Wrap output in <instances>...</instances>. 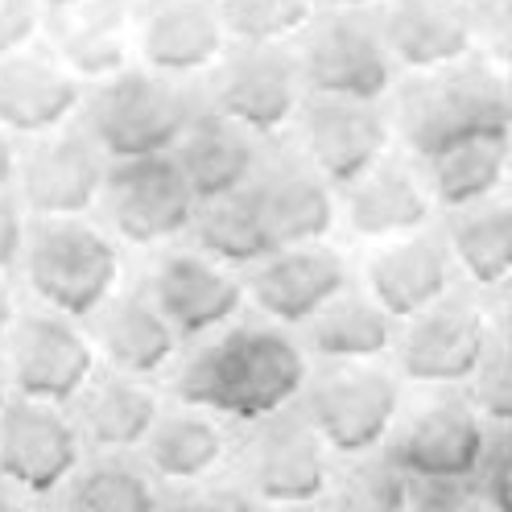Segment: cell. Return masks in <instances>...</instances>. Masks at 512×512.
I'll use <instances>...</instances> for the list:
<instances>
[{
  "label": "cell",
  "instance_id": "cell-1",
  "mask_svg": "<svg viewBox=\"0 0 512 512\" xmlns=\"http://www.w3.org/2000/svg\"><path fill=\"white\" fill-rule=\"evenodd\" d=\"M306 389V356L281 327H223L178 376L174 393L199 413L236 422H265Z\"/></svg>",
  "mask_w": 512,
  "mask_h": 512
},
{
  "label": "cell",
  "instance_id": "cell-2",
  "mask_svg": "<svg viewBox=\"0 0 512 512\" xmlns=\"http://www.w3.org/2000/svg\"><path fill=\"white\" fill-rule=\"evenodd\" d=\"M389 116L418 162L467 137L512 133V46H479L442 71L409 75Z\"/></svg>",
  "mask_w": 512,
  "mask_h": 512
},
{
  "label": "cell",
  "instance_id": "cell-3",
  "mask_svg": "<svg viewBox=\"0 0 512 512\" xmlns=\"http://www.w3.org/2000/svg\"><path fill=\"white\" fill-rule=\"evenodd\" d=\"M199 112L203 108L190 100V91L178 79L128 67L124 75L95 83V91L83 95V133L112 162L157 157L174 153V145Z\"/></svg>",
  "mask_w": 512,
  "mask_h": 512
},
{
  "label": "cell",
  "instance_id": "cell-4",
  "mask_svg": "<svg viewBox=\"0 0 512 512\" xmlns=\"http://www.w3.org/2000/svg\"><path fill=\"white\" fill-rule=\"evenodd\" d=\"M25 277L54 314L91 318L100 314L120 281V252L87 219H38L25 240Z\"/></svg>",
  "mask_w": 512,
  "mask_h": 512
},
{
  "label": "cell",
  "instance_id": "cell-5",
  "mask_svg": "<svg viewBox=\"0 0 512 512\" xmlns=\"http://www.w3.org/2000/svg\"><path fill=\"white\" fill-rule=\"evenodd\" d=\"M306 95H339V100H376L393 91V58L384 50L376 13H335L318 9L294 42Z\"/></svg>",
  "mask_w": 512,
  "mask_h": 512
},
{
  "label": "cell",
  "instance_id": "cell-6",
  "mask_svg": "<svg viewBox=\"0 0 512 512\" xmlns=\"http://www.w3.org/2000/svg\"><path fill=\"white\" fill-rule=\"evenodd\" d=\"M211 112L228 116L252 137H273L294 128L306 100L294 46H228L211 71Z\"/></svg>",
  "mask_w": 512,
  "mask_h": 512
},
{
  "label": "cell",
  "instance_id": "cell-7",
  "mask_svg": "<svg viewBox=\"0 0 512 512\" xmlns=\"http://www.w3.org/2000/svg\"><path fill=\"white\" fill-rule=\"evenodd\" d=\"M397 409V380L376 364H327L306 389V418L339 455H368L380 446L397 422Z\"/></svg>",
  "mask_w": 512,
  "mask_h": 512
},
{
  "label": "cell",
  "instance_id": "cell-8",
  "mask_svg": "<svg viewBox=\"0 0 512 512\" xmlns=\"http://www.w3.org/2000/svg\"><path fill=\"white\" fill-rule=\"evenodd\" d=\"M393 116L376 100L306 95L294 116L298 157L331 186H347L389 153Z\"/></svg>",
  "mask_w": 512,
  "mask_h": 512
},
{
  "label": "cell",
  "instance_id": "cell-9",
  "mask_svg": "<svg viewBox=\"0 0 512 512\" xmlns=\"http://www.w3.org/2000/svg\"><path fill=\"white\" fill-rule=\"evenodd\" d=\"M104 215L112 232L128 244H166L190 232L199 199L170 153L157 157H128V162H108L104 178Z\"/></svg>",
  "mask_w": 512,
  "mask_h": 512
},
{
  "label": "cell",
  "instance_id": "cell-10",
  "mask_svg": "<svg viewBox=\"0 0 512 512\" xmlns=\"http://www.w3.org/2000/svg\"><path fill=\"white\" fill-rule=\"evenodd\" d=\"M9 376L21 401L38 405H67L95 376V347L91 339L54 310L25 314L9 335Z\"/></svg>",
  "mask_w": 512,
  "mask_h": 512
},
{
  "label": "cell",
  "instance_id": "cell-11",
  "mask_svg": "<svg viewBox=\"0 0 512 512\" xmlns=\"http://www.w3.org/2000/svg\"><path fill=\"white\" fill-rule=\"evenodd\" d=\"M104 153L83 128L34 137L17 157V186L38 219H79L104 195Z\"/></svg>",
  "mask_w": 512,
  "mask_h": 512
},
{
  "label": "cell",
  "instance_id": "cell-12",
  "mask_svg": "<svg viewBox=\"0 0 512 512\" xmlns=\"http://www.w3.org/2000/svg\"><path fill=\"white\" fill-rule=\"evenodd\" d=\"M145 294L178 339H203L232 327L248 298L244 277H236V269H223L199 248H174L157 256Z\"/></svg>",
  "mask_w": 512,
  "mask_h": 512
},
{
  "label": "cell",
  "instance_id": "cell-13",
  "mask_svg": "<svg viewBox=\"0 0 512 512\" xmlns=\"http://www.w3.org/2000/svg\"><path fill=\"white\" fill-rule=\"evenodd\" d=\"M347 290V261L327 240L277 248L244 269L248 302L277 327H306L310 318Z\"/></svg>",
  "mask_w": 512,
  "mask_h": 512
},
{
  "label": "cell",
  "instance_id": "cell-14",
  "mask_svg": "<svg viewBox=\"0 0 512 512\" xmlns=\"http://www.w3.org/2000/svg\"><path fill=\"white\" fill-rule=\"evenodd\" d=\"M79 467V430L54 405L9 401L0 413V479L21 496L58 492Z\"/></svg>",
  "mask_w": 512,
  "mask_h": 512
},
{
  "label": "cell",
  "instance_id": "cell-15",
  "mask_svg": "<svg viewBox=\"0 0 512 512\" xmlns=\"http://www.w3.org/2000/svg\"><path fill=\"white\" fill-rule=\"evenodd\" d=\"M244 475L252 492L269 504H306L327 488V442L310 418L281 409L256 422L244 442Z\"/></svg>",
  "mask_w": 512,
  "mask_h": 512
},
{
  "label": "cell",
  "instance_id": "cell-16",
  "mask_svg": "<svg viewBox=\"0 0 512 512\" xmlns=\"http://www.w3.org/2000/svg\"><path fill=\"white\" fill-rule=\"evenodd\" d=\"M488 351V318L471 298L446 294L418 318H409L397 360L401 372L418 384H459L479 372Z\"/></svg>",
  "mask_w": 512,
  "mask_h": 512
},
{
  "label": "cell",
  "instance_id": "cell-17",
  "mask_svg": "<svg viewBox=\"0 0 512 512\" xmlns=\"http://www.w3.org/2000/svg\"><path fill=\"white\" fill-rule=\"evenodd\" d=\"M133 29L145 71L162 79L211 75L232 46L215 0H153L137 9Z\"/></svg>",
  "mask_w": 512,
  "mask_h": 512
},
{
  "label": "cell",
  "instance_id": "cell-18",
  "mask_svg": "<svg viewBox=\"0 0 512 512\" xmlns=\"http://www.w3.org/2000/svg\"><path fill=\"white\" fill-rule=\"evenodd\" d=\"M430 211H434V195L426 186L422 166L393 153H384L360 178L339 186V219L347 223L351 236L368 244L426 232Z\"/></svg>",
  "mask_w": 512,
  "mask_h": 512
},
{
  "label": "cell",
  "instance_id": "cell-19",
  "mask_svg": "<svg viewBox=\"0 0 512 512\" xmlns=\"http://www.w3.org/2000/svg\"><path fill=\"white\" fill-rule=\"evenodd\" d=\"M389 459L418 484L430 479H475L484 459V418L455 397L430 401L401 426Z\"/></svg>",
  "mask_w": 512,
  "mask_h": 512
},
{
  "label": "cell",
  "instance_id": "cell-20",
  "mask_svg": "<svg viewBox=\"0 0 512 512\" xmlns=\"http://www.w3.org/2000/svg\"><path fill=\"white\" fill-rule=\"evenodd\" d=\"M376 21L393 67L405 75L442 71L479 50V21L455 0H389Z\"/></svg>",
  "mask_w": 512,
  "mask_h": 512
},
{
  "label": "cell",
  "instance_id": "cell-21",
  "mask_svg": "<svg viewBox=\"0 0 512 512\" xmlns=\"http://www.w3.org/2000/svg\"><path fill=\"white\" fill-rule=\"evenodd\" d=\"M248 190L261 207L273 248L318 244L331 236L339 219V195L302 157H265L248 178Z\"/></svg>",
  "mask_w": 512,
  "mask_h": 512
},
{
  "label": "cell",
  "instance_id": "cell-22",
  "mask_svg": "<svg viewBox=\"0 0 512 512\" xmlns=\"http://www.w3.org/2000/svg\"><path fill=\"white\" fill-rule=\"evenodd\" d=\"M451 265L455 256L442 236L413 232L401 240L372 244L364 261V285L368 298L389 318H418L434 302L451 294Z\"/></svg>",
  "mask_w": 512,
  "mask_h": 512
},
{
  "label": "cell",
  "instance_id": "cell-23",
  "mask_svg": "<svg viewBox=\"0 0 512 512\" xmlns=\"http://www.w3.org/2000/svg\"><path fill=\"white\" fill-rule=\"evenodd\" d=\"M50 54L67 67L79 83H108L128 71V58L137 50L133 9L124 0H91V5L58 9L46 21Z\"/></svg>",
  "mask_w": 512,
  "mask_h": 512
},
{
  "label": "cell",
  "instance_id": "cell-24",
  "mask_svg": "<svg viewBox=\"0 0 512 512\" xmlns=\"http://www.w3.org/2000/svg\"><path fill=\"white\" fill-rule=\"evenodd\" d=\"M83 108V83L54 54L0 62V128L17 137H50Z\"/></svg>",
  "mask_w": 512,
  "mask_h": 512
},
{
  "label": "cell",
  "instance_id": "cell-25",
  "mask_svg": "<svg viewBox=\"0 0 512 512\" xmlns=\"http://www.w3.org/2000/svg\"><path fill=\"white\" fill-rule=\"evenodd\" d=\"M170 157L178 162L190 195L199 203L248 186V178L256 174V166H261L256 137L211 108H203L195 120H190V128L182 133V141L174 145Z\"/></svg>",
  "mask_w": 512,
  "mask_h": 512
},
{
  "label": "cell",
  "instance_id": "cell-26",
  "mask_svg": "<svg viewBox=\"0 0 512 512\" xmlns=\"http://www.w3.org/2000/svg\"><path fill=\"white\" fill-rule=\"evenodd\" d=\"M508 170H512V133L467 137L422 162L434 207H446L451 215L500 199Z\"/></svg>",
  "mask_w": 512,
  "mask_h": 512
},
{
  "label": "cell",
  "instance_id": "cell-27",
  "mask_svg": "<svg viewBox=\"0 0 512 512\" xmlns=\"http://www.w3.org/2000/svg\"><path fill=\"white\" fill-rule=\"evenodd\" d=\"M95 339H100V351L108 356V364L120 376H133V380L162 372L178 351V335L157 314L149 294L112 298L95 314Z\"/></svg>",
  "mask_w": 512,
  "mask_h": 512
},
{
  "label": "cell",
  "instance_id": "cell-28",
  "mask_svg": "<svg viewBox=\"0 0 512 512\" xmlns=\"http://www.w3.org/2000/svg\"><path fill=\"white\" fill-rule=\"evenodd\" d=\"M157 418H162L157 397L133 376H91V384L79 393V430L91 446H104V451H128V446L149 442Z\"/></svg>",
  "mask_w": 512,
  "mask_h": 512
},
{
  "label": "cell",
  "instance_id": "cell-29",
  "mask_svg": "<svg viewBox=\"0 0 512 512\" xmlns=\"http://www.w3.org/2000/svg\"><path fill=\"white\" fill-rule=\"evenodd\" d=\"M393 343V318L368 294L343 290L306 323V347L331 364H372Z\"/></svg>",
  "mask_w": 512,
  "mask_h": 512
},
{
  "label": "cell",
  "instance_id": "cell-30",
  "mask_svg": "<svg viewBox=\"0 0 512 512\" xmlns=\"http://www.w3.org/2000/svg\"><path fill=\"white\" fill-rule=\"evenodd\" d=\"M190 240L223 269H252L256 261H265L269 252H277L248 186L199 203L195 219H190Z\"/></svg>",
  "mask_w": 512,
  "mask_h": 512
},
{
  "label": "cell",
  "instance_id": "cell-31",
  "mask_svg": "<svg viewBox=\"0 0 512 512\" xmlns=\"http://www.w3.org/2000/svg\"><path fill=\"white\" fill-rule=\"evenodd\" d=\"M446 248L479 285L512 281V199H488L471 211H455Z\"/></svg>",
  "mask_w": 512,
  "mask_h": 512
},
{
  "label": "cell",
  "instance_id": "cell-32",
  "mask_svg": "<svg viewBox=\"0 0 512 512\" xmlns=\"http://www.w3.org/2000/svg\"><path fill=\"white\" fill-rule=\"evenodd\" d=\"M149 467L162 475V479H174V484H195L203 479L219 455H223V434L219 426L199 409H182V413H166L157 418L149 442Z\"/></svg>",
  "mask_w": 512,
  "mask_h": 512
},
{
  "label": "cell",
  "instance_id": "cell-33",
  "mask_svg": "<svg viewBox=\"0 0 512 512\" xmlns=\"http://www.w3.org/2000/svg\"><path fill=\"white\" fill-rule=\"evenodd\" d=\"M228 42L236 46H294L314 21L318 0H215Z\"/></svg>",
  "mask_w": 512,
  "mask_h": 512
},
{
  "label": "cell",
  "instance_id": "cell-34",
  "mask_svg": "<svg viewBox=\"0 0 512 512\" xmlns=\"http://www.w3.org/2000/svg\"><path fill=\"white\" fill-rule=\"evenodd\" d=\"M58 512H157L149 479L124 463H95L71 479Z\"/></svg>",
  "mask_w": 512,
  "mask_h": 512
},
{
  "label": "cell",
  "instance_id": "cell-35",
  "mask_svg": "<svg viewBox=\"0 0 512 512\" xmlns=\"http://www.w3.org/2000/svg\"><path fill=\"white\" fill-rule=\"evenodd\" d=\"M339 512H405L409 508V475L384 455L351 463L335 492Z\"/></svg>",
  "mask_w": 512,
  "mask_h": 512
},
{
  "label": "cell",
  "instance_id": "cell-36",
  "mask_svg": "<svg viewBox=\"0 0 512 512\" xmlns=\"http://www.w3.org/2000/svg\"><path fill=\"white\" fill-rule=\"evenodd\" d=\"M484 418V459H479V492L500 512H512V397H496L479 409Z\"/></svg>",
  "mask_w": 512,
  "mask_h": 512
},
{
  "label": "cell",
  "instance_id": "cell-37",
  "mask_svg": "<svg viewBox=\"0 0 512 512\" xmlns=\"http://www.w3.org/2000/svg\"><path fill=\"white\" fill-rule=\"evenodd\" d=\"M409 512H484V492L471 479H430L409 488Z\"/></svg>",
  "mask_w": 512,
  "mask_h": 512
},
{
  "label": "cell",
  "instance_id": "cell-38",
  "mask_svg": "<svg viewBox=\"0 0 512 512\" xmlns=\"http://www.w3.org/2000/svg\"><path fill=\"white\" fill-rule=\"evenodd\" d=\"M42 5L38 0H0V62L25 54V46L42 29Z\"/></svg>",
  "mask_w": 512,
  "mask_h": 512
},
{
  "label": "cell",
  "instance_id": "cell-39",
  "mask_svg": "<svg viewBox=\"0 0 512 512\" xmlns=\"http://www.w3.org/2000/svg\"><path fill=\"white\" fill-rule=\"evenodd\" d=\"M157 512H252V500L236 488H182L157 500Z\"/></svg>",
  "mask_w": 512,
  "mask_h": 512
},
{
  "label": "cell",
  "instance_id": "cell-40",
  "mask_svg": "<svg viewBox=\"0 0 512 512\" xmlns=\"http://www.w3.org/2000/svg\"><path fill=\"white\" fill-rule=\"evenodd\" d=\"M25 240H29V228H25L21 203L9 190H0V273H9L25 256Z\"/></svg>",
  "mask_w": 512,
  "mask_h": 512
},
{
  "label": "cell",
  "instance_id": "cell-41",
  "mask_svg": "<svg viewBox=\"0 0 512 512\" xmlns=\"http://www.w3.org/2000/svg\"><path fill=\"white\" fill-rule=\"evenodd\" d=\"M17 145L9 141V133L0 128V190H9L13 182H17Z\"/></svg>",
  "mask_w": 512,
  "mask_h": 512
},
{
  "label": "cell",
  "instance_id": "cell-42",
  "mask_svg": "<svg viewBox=\"0 0 512 512\" xmlns=\"http://www.w3.org/2000/svg\"><path fill=\"white\" fill-rule=\"evenodd\" d=\"M389 0H318V9H335V13H380Z\"/></svg>",
  "mask_w": 512,
  "mask_h": 512
},
{
  "label": "cell",
  "instance_id": "cell-43",
  "mask_svg": "<svg viewBox=\"0 0 512 512\" xmlns=\"http://www.w3.org/2000/svg\"><path fill=\"white\" fill-rule=\"evenodd\" d=\"M13 294H9V285L0 281V343H9V335H13Z\"/></svg>",
  "mask_w": 512,
  "mask_h": 512
},
{
  "label": "cell",
  "instance_id": "cell-44",
  "mask_svg": "<svg viewBox=\"0 0 512 512\" xmlns=\"http://www.w3.org/2000/svg\"><path fill=\"white\" fill-rule=\"evenodd\" d=\"M504 364L512 372V290L504 294Z\"/></svg>",
  "mask_w": 512,
  "mask_h": 512
},
{
  "label": "cell",
  "instance_id": "cell-45",
  "mask_svg": "<svg viewBox=\"0 0 512 512\" xmlns=\"http://www.w3.org/2000/svg\"><path fill=\"white\" fill-rule=\"evenodd\" d=\"M0 512H34V504H25V500H17L9 492H0Z\"/></svg>",
  "mask_w": 512,
  "mask_h": 512
},
{
  "label": "cell",
  "instance_id": "cell-46",
  "mask_svg": "<svg viewBox=\"0 0 512 512\" xmlns=\"http://www.w3.org/2000/svg\"><path fill=\"white\" fill-rule=\"evenodd\" d=\"M42 9H50V13H58V9H75V5H91V0H38Z\"/></svg>",
  "mask_w": 512,
  "mask_h": 512
},
{
  "label": "cell",
  "instance_id": "cell-47",
  "mask_svg": "<svg viewBox=\"0 0 512 512\" xmlns=\"http://www.w3.org/2000/svg\"><path fill=\"white\" fill-rule=\"evenodd\" d=\"M500 13H504V25L512 29V0H500Z\"/></svg>",
  "mask_w": 512,
  "mask_h": 512
},
{
  "label": "cell",
  "instance_id": "cell-48",
  "mask_svg": "<svg viewBox=\"0 0 512 512\" xmlns=\"http://www.w3.org/2000/svg\"><path fill=\"white\" fill-rule=\"evenodd\" d=\"M455 5H467V9H475V5H484V0H455Z\"/></svg>",
  "mask_w": 512,
  "mask_h": 512
},
{
  "label": "cell",
  "instance_id": "cell-49",
  "mask_svg": "<svg viewBox=\"0 0 512 512\" xmlns=\"http://www.w3.org/2000/svg\"><path fill=\"white\" fill-rule=\"evenodd\" d=\"M5 405H9V401H5V389H0V413H5Z\"/></svg>",
  "mask_w": 512,
  "mask_h": 512
},
{
  "label": "cell",
  "instance_id": "cell-50",
  "mask_svg": "<svg viewBox=\"0 0 512 512\" xmlns=\"http://www.w3.org/2000/svg\"><path fill=\"white\" fill-rule=\"evenodd\" d=\"M137 5H153V0H137Z\"/></svg>",
  "mask_w": 512,
  "mask_h": 512
}]
</instances>
